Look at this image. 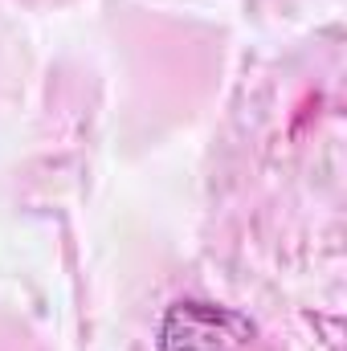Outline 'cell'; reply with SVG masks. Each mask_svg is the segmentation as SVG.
<instances>
[{"instance_id": "cell-1", "label": "cell", "mask_w": 347, "mask_h": 351, "mask_svg": "<svg viewBox=\"0 0 347 351\" xmlns=\"http://www.w3.org/2000/svg\"><path fill=\"white\" fill-rule=\"evenodd\" d=\"M160 351H254V323L229 306L176 302L160 327Z\"/></svg>"}]
</instances>
